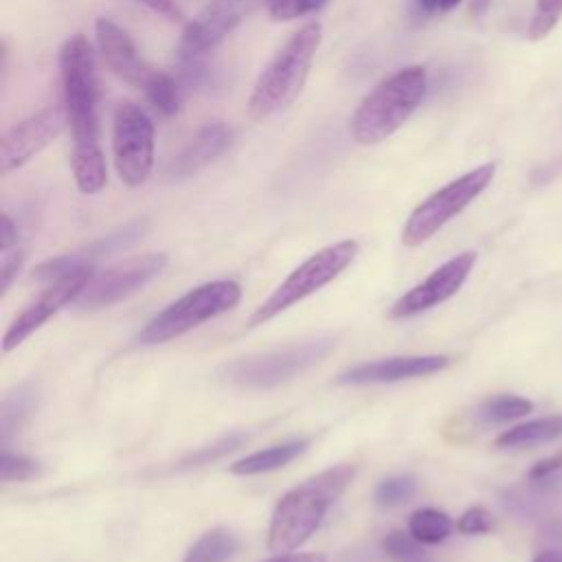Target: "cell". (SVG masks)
<instances>
[{"instance_id": "cell-15", "label": "cell", "mask_w": 562, "mask_h": 562, "mask_svg": "<svg viewBox=\"0 0 562 562\" xmlns=\"http://www.w3.org/2000/svg\"><path fill=\"white\" fill-rule=\"evenodd\" d=\"M59 70H61L66 110L99 103L94 53L83 33H75L61 44Z\"/></svg>"}, {"instance_id": "cell-11", "label": "cell", "mask_w": 562, "mask_h": 562, "mask_svg": "<svg viewBox=\"0 0 562 562\" xmlns=\"http://www.w3.org/2000/svg\"><path fill=\"white\" fill-rule=\"evenodd\" d=\"M266 2L268 0H211L187 22L180 37V55L184 59L204 55Z\"/></svg>"}, {"instance_id": "cell-24", "label": "cell", "mask_w": 562, "mask_h": 562, "mask_svg": "<svg viewBox=\"0 0 562 562\" xmlns=\"http://www.w3.org/2000/svg\"><path fill=\"white\" fill-rule=\"evenodd\" d=\"M452 531V518L435 507L415 509L408 516V533L422 544H439Z\"/></svg>"}, {"instance_id": "cell-6", "label": "cell", "mask_w": 562, "mask_h": 562, "mask_svg": "<svg viewBox=\"0 0 562 562\" xmlns=\"http://www.w3.org/2000/svg\"><path fill=\"white\" fill-rule=\"evenodd\" d=\"M358 250L360 246L356 239H342L316 250L299 268H294L277 285V290L250 314L248 325L250 327L263 325L270 318L285 312L288 307H292L294 303L318 292L323 285L331 283L356 259Z\"/></svg>"}, {"instance_id": "cell-5", "label": "cell", "mask_w": 562, "mask_h": 562, "mask_svg": "<svg viewBox=\"0 0 562 562\" xmlns=\"http://www.w3.org/2000/svg\"><path fill=\"white\" fill-rule=\"evenodd\" d=\"M241 299V288L237 281L220 279L202 283L189 290L184 296L169 303L156 316H151L145 327L136 334L140 345H160L173 340L193 327L233 310Z\"/></svg>"}, {"instance_id": "cell-38", "label": "cell", "mask_w": 562, "mask_h": 562, "mask_svg": "<svg viewBox=\"0 0 562 562\" xmlns=\"http://www.w3.org/2000/svg\"><path fill=\"white\" fill-rule=\"evenodd\" d=\"M20 237H18V226L13 224V220L2 213V222H0V250H9L13 246H18Z\"/></svg>"}, {"instance_id": "cell-3", "label": "cell", "mask_w": 562, "mask_h": 562, "mask_svg": "<svg viewBox=\"0 0 562 562\" xmlns=\"http://www.w3.org/2000/svg\"><path fill=\"white\" fill-rule=\"evenodd\" d=\"M321 40V22H307L277 50V55L257 77L248 99V114L255 121L277 114L299 97L307 81Z\"/></svg>"}, {"instance_id": "cell-29", "label": "cell", "mask_w": 562, "mask_h": 562, "mask_svg": "<svg viewBox=\"0 0 562 562\" xmlns=\"http://www.w3.org/2000/svg\"><path fill=\"white\" fill-rule=\"evenodd\" d=\"M329 0H268V15L277 22H290L296 18H305L318 13Z\"/></svg>"}, {"instance_id": "cell-22", "label": "cell", "mask_w": 562, "mask_h": 562, "mask_svg": "<svg viewBox=\"0 0 562 562\" xmlns=\"http://www.w3.org/2000/svg\"><path fill=\"white\" fill-rule=\"evenodd\" d=\"M37 402V391L31 384H20L11 393L4 395L0 408V437L7 448L9 439L22 428V424L31 417Z\"/></svg>"}, {"instance_id": "cell-17", "label": "cell", "mask_w": 562, "mask_h": 562, "mask_svg": "<svg viewBox=\"0 0 562 562\" xmlns=\"http://www.w3.org/2000/svg\"><path fill=\"white\" fill-rule=\"evenodd\" d=\"M450 364L448 356H395L371 362H360L342 373H338L336 382L347 386H364V384H391L400 380L422 378L437 373Z\"/></svg>"}, {"instance_id": "cell-12", "label": "cell", "mask_w": 562, "mask_h": 562, "mask_svg": "<svg viewBox=\"0 0 562 562\" xmlns=\"http://www.w3.org/2000/svg\"><path fill=\"white\" fill-rule=\"evenodd\" d=\"M68 125L66 105H48L24 121L11 125L0 140V167L2 173L20 169L46 145H50Z\"/></svg>"}, {"instance_id": "cell-9", "label": "cell", "mask_w": 562, "mask_h": 562, "mask_svg": "<svg viewBox=\"0 0 562 562\" xmlns=\"http://www.w3.org/2000/svg\"><path fill=\"white\" fill-rule=\"evenodd\" d=\"M167 261L169 257L165 252H145L112 263L90 277L81 294L75 299V307L83 312L110 307L151 283L167 268Z\"/></svg>"}, {"instance_id": "cell-39", "label": "cell", "mask_w": 562, "mask_h": 562, "mask_svg": "<svg viewBox=\"0 0 562 562\" xmlns=\"http://www.w3.org/2000/svg\"><path fill=\"white\" fill-rule=\"evenodd\" d=\"M263 562H327L323 553H277Z\"/></svg>"}, {"instance_id": "cell-7", "label": "cell", "mask_w": 562, "mask_h": 562, "mask_svg": "<svg viewBox=\"0 0 562 562\" xmlns=\"http://www.w3.org/2000/svg\"><path fill=\"white\" fill-rule=\"evenodd\" d=\"M494 173L496 165L485 162L430 193L422 204L413 209V213L404 222L402 244L415 248L428 241L439 228H443L452 217H457L470 202H474L487 189Z\"/></svg>"}, {"instance_id": "cell-19", "label": "cell", "mask_w": 562, "mask_h": 562, "mask_svg": "<svg viewBox=\"0 0 562 562\" xmlns=\"http://www.w3.org/2000/svg\"><path fill=\"white\" fill-rule=\"evenodd\" d=\"M233 132L228 125L215 121V123H206L193 138L191 143L176 156L173 165H171V173L173 176H191L195 171H200L202 167H206L209 162H213L217 156H222L226 151V147L231 145Z\"/></svg>"}, {"instance_id": "cell-30", "label": "cell", "mask_w": 562, "mask_h": 562, "mask_svg": "<svg viewBox=\"0 0 562 562\" xmlns=\"http://www.w3.org/2000/svg\"><path fill=\"white\" fill-rule=\"evenodd\" d=\"M40 474V463L31 457L15 454L9 448H2V461H0V481H31Z\"/></svg>"}, {"instance_id": "cell-31", "label": "cell", "mask_w": 562, "mask_h": 562, "mask_svg": "<svg viewBox=\"0 0 562 562\" xmlns=\"http://www.w3.org/2000/svg\"><path fill=\"white\" fill-rule=\"evenodd\" d=\"M562 18V0H536V9L529 22V37L542 40Z\"/></svg>"}, {"instance_id": "cell-16", "label": "cell", "mask_w": 562, "mask_h": 562, "mask_svg": "<svg viewBox=\"0 0 562 562\" xmlns=\"http://www.w3.org/2000/svg\"><path fill=\"white\" fill-rule=\"evenodd\" d=\"M145 220H134V222H127L125 226L112 231L110 235L101 237V239H94L90 241L88 246H81L72 252H66V255H59V257H53V259H46L42 261L35 270H33V279L37 281H55V279H61L75 270H81V268H92L94 261H99L101 257H108V255H114L119 250H125L130 248L132 244H136L143 235H145Z\"/></svg>"}, {"instance_id": "cell-36", "label": "cell", "mask_w": 562, "mask_h": 562, "mask_svg": "<svg viewBox=\"0 0 562 562\" xmlns=\"http://www.w3.org/2000/svg\"><path fill=\"white\" fill-rule=\"evenodd\" d=\"M140 4H145L147 9H151L154 13L171 20V22H182L184 15L180 11V7L176 4V0H136Z\"/></svg>"}, {"instance_id": "cell-18", "label": "cell", "mask_w": 562, "mask_h": 562, "mask_svg": "<svg viewBox=\"0 0 562 562\" xmlns=\"http://www.w3.org/2000/svg\"><path fill=\"white\" fill-rule=\"evenodd\" d=\"M94 35L105 66L125 83L143 90L156 68L140 57L132 37L108 18H99L94 22Z\"/></svg>"}, {"instance_id": "cell-40", "label": "cell", "mask_w": 562, "mask_h": 562, "mask_svg": "<svg viewBox=\"0 0 562 562\" xmlns=\"http://www.w3.org/2000/svg\"><path fill=\"white\" fill-rule=\"evenodd\" d=\"M531 562H560V551H553V549L540 551Z\"/></svg>"}, {"instance_id": "cell-26", "label": "cell", "mask_w": 562, "mask_h": 562, "mask_svg": "<svg viewBox=\"0 0 562 562\" xmlns=\"http://www.w3.org/2000/svg\"><path fill=\"white\" fill-rule=\"evenodd\" d=\"M147 101L154 105L156 112H160L162 116H173L180 110V92L176 81L171 79V75L162 72V70H154L149 81L143 88Z\"/></svg>"}, {"instance_id": "cell-33", "label": "cell", "mask_w": 562, "mask_h": 562, "mask_svg": "<svg viewBox=\"0 0 562 562\" xmlns=\"http://www.w3.org/2000/svg\"><path fill=\"white\" fill-rule=\"evenodd\" d=\"M457 529L461 533H487L494 529V518L483 507H470L457 518Z\"/></svg>"}, {"instance_id": "cell-35", "label": "cell", "mask_w": 562, "mask_h": 562, "mask_svg": "<svg viewBox=\"0 0 562 562\" xmlns=\"http://www.w3.org/2000/svg\"><path fill=\"white\" fill-rule=\"evenodd\" d=\"M560 470H562V450L555 452L553 457H547V459L533 463V468L529 470L527 476H529L531 483H538V481H544V479H549L551 474H555Z\"/></svg>"}, {"instance_id": "cell-23", "label": "cell", "mask_w": 562, "mask_h": 562, "mask_svg": "<svg viewBox=\"0 0 562 562\" xmlns=\"http://www.w3.org/2000/svg\"><path fill=\"white\" fill-rule=\"evenodd\" d=\"M239 549V540L233 531L215 527L204 531L184 553L182 562H228Z\"/></svg>"}, {"instance_id": "cell-20", "label": "cell", "mask_w": 562, "mask_h": 562, "mask_svg": "<svg viewBox=\"0 0 562 562\" xmlns=\"http://www.w3.org/2000/svg\"><path fill=\"white\" fill-rule=\"evenodd\" d=\"M310 446L307 439H292V441H283L257 452H250L241 459H237L235 463L228 465L231 474L237 476H252V474H263V472H272L279 470L283 465H288L290 461H294L299 454L305 452V448Z\"/></svg>"}, {"instance_id": "cell-21", "label": "cell", "mask_w": 562, "mask_h": 562, "mask_svg": "<svg viewBox=\"0 0 562 562\" xmlns=\"http://www.w3.org/2000/svg\"><path fill=\"white\" fill-rule=\"evenodd\" d=\"M562 437V415H549L540 419H531L518 424L505 432H501L494 441L496 448L514 450V448H531Z\"/></svg>"}, {"instance_id": "cell-34", "label": "cell", "mask_w": 562, "mask_h": 562, "mask_svg": "<svg viewBox=\"0 0 562 562\" xmlns=\"http://www.w3.org/2000/svg\"><path fill=\"white\" fill-rule=\"evenodd\" d=\"M0 252H2V257H0V292L4 294L9 290V285L13 283V279L18 277V272L26 259V252H24V248H20V244L9 250H0Z\"/></svg>"}, {"instance_id": "cell-32", "label": "cell", "mask_w": 562, "mask_h": 562, "mask_svg": "<svg viewBox=\"0 0 562 562\" xmlns=\"http://www.w3.org/2000/svg\"><path fill=\"white\" fill-rule=\"evenodd\" d=\"M246 439H248V435H244V432H233V435H228V437H222V439L213 441L211 446L198 448V450H195L193 454H189L182 463H184V465H204V463H209V461H217L220 457H224V454L237 450Z\"/></svg>"}, {"instance_id": "cell-28", "label": "cell", "mask_w": 562, "mask_h": 562, "mask_svg": "<svg viewBox=\"0 0 562 562\" xmlns=\"http://www.w3.org/2000/svg\"><path fill=\"white\" fill-rule=\"evenodd\" d=\"M415 490H417V483L413 476L395 474V476H389L378 483L373 498L380 507H397V505L406 503L415 494Z\"/></svg>"}, {"instance_id": "cell-25", "label": "cell", "mask_w": 562, "mask_h": 562, "mask_svg": "<svg viewBox=\"0 0 562 562\" xmlns=\"http://www.w3.org/2000/svg\"><path fill=\"white\" fill-rule=\"evenodd\" d=\"M533 404L520 395H496L476 408V417L485 424H505L531 413Z\"/></svg>"}, {"instance_id": "cell-4", "label": "cell", "mask_w": 562, "mask_h": 562, "mask_svg": "<svg viewBox=\"0 0 562 562\" xmlns=\"http://www.w3.org/2000/svg\"><path fill=\"white\" fill-rule=\"evenodd\" d=\"M336 345L334 336H318L312 340L294 342L281 349L248 353L224 362L217 369V378L233 389L244 391H261L285 384L321 362Z\"/></svg>"}, {"instance_id": "cell-13", "label": "cell", "mask_w": 562, "mask_h": 562, "mask_svg": "<svg viewBox=\"0 0 562 562\" xmlns=\"http://www.w3.org/2000/svg\"><path fill=\"white\" fill-rule=\"evenodd\" d=\"M476 263V252L465 250L441 263L424 281L406 290L389 310L391 318H413L454 296Z\"/></svg>"}, {"instance_id": "cell-10", "label": "cell", "mask_w": 562, "mask_h": 562, "mask_svg": "<svg viewBox=\"0 0 562 562\" xmlns=\"http://www.w3.org/2000/svg\"><path fill=\"white\" fill-rule=\"evenodd\" d=\"M92 274V268H81L61 279L50 281L20 314H15V318L2 336V353H9L11 349L20 347L53 314H57L64 305L75 303V299L81 294Z\"/></svg>"}, {"instance_id": "cell-1", "label": "cell", "mask_w": 562, "mask_h": 562, "mask_svg": "<svg viewBox=\"0 0 562 562\" xmlns=\"http://www.w3.org/2000/svg\"><path fill=\"white\" fill-rule=\"evenodd\" d=\"M356 476V465H331L285 492L274 505L268 527V549L288 553L301 547L321 527L327 509Z\"/></svg>"}, {"instance_id": "cell-27", "label": "cell", "mask_w": 562, "mask_h": 562, "mask_svg": "<svg viewBox=\"0 0 562 562\" xmlns=\"http://www.w3.org/2000/svg\"><path fill=\"white\" fill-rule=\"evenodd\" d=\"M382 549L393 562H430L428 553L422 549V542L408 531H391L382 540Z\"/></svg>"}, {"instance_id": "cell-37", "label": "cell", "mask_w": 562, "mask_h": 562, "mask_svg": "<svg viewBox=\"0 0 562 562\" xmlns=\"http://www.w3.org/2000/svg\"><path fill=\"white\" fill-rule=\"evenodd\" d=\"M417 11L424 15H443L452 11L461 0H413Z\"/></svg>"}, {"instance_id": "cell-2", "label": "cell", "mask_w": 562, "mask_h": 562, "mask_svg": "<svg viewBox=\"0 0 562 562\" xmlns=\"http://www.w3.org/2000/svg\"><path fill=\"white\" fill-rule=\"evenodd\" d=\"M426 68L404 66L382 79L358 103L349 132L358 145H378L395 134L419 108L426 94Z\"/></svg>"}, {"instance_id": "cell-14", "label": "cell", "mask_w": 562, "mask_h": 562, "mask_svg": "<svg viewBox=\"0 0 562 562\" xmlns=\"http://www.w3.org/2000/svg\"><path fill=\"white\" fill-rule=\"evenodd\" d=\"M68 125L72 134V176L77 189L86 195L99 193L108 182L105 156L101 149L97 105L68 110Z\"/></svg>"}, {"instance_id": "cell-8", "label": "cell", "mask_w": 562, "mask_h": 562, "mask_svg": "<svg viewBox=\"0 0 562 562\" xmlns=\"http://www.w3.org/2000/svg\"><path fill=\"white\" fill-rule=\"evenodd\" d=\"M112 158L123 184L140 187L154 167V123L134 101H121L112 123Z\"/></svg>"}]
</instances>
